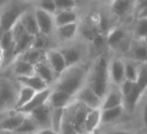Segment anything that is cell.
<instances>
[{"label": "cell", "instance_id": "f1b7e54d", "mask_svg": "<svg viewBox=\"0 0 147 134\" xmlns=\"http://www.w3.org/2000/svg\"><path fill=\"white\" fill-rule=\"evenodd\" d=\"M39 128L29 115H26L21 125L15 131L16 134H36Z\"/></svg>", "mask_w": 147, "mask_h": 134}, {"label": "cell", "instance_id": "74e56055", "mask_svg": "<svg viewBox=\"0 0 147 134\" xmlns=\"http://www.w3.org/2000/svg\"><path fill=\"white\" fill-rule=\"evenodd\" d=\"M141 122L143 124V127L147 131V100L143 102V105L141 106Z\"/></svg>", "mask_w": 147, "mask_h": 134}, {"label": "cell", "instance_id": "ac0fdd59", "mask_svg": "<svg viewBox=\"0 0 147 134\" xmlns=\"http://www.w3.org/2000/svg\"><path fill=\"white\" fill-rule=\"evenodd\" d=\"M73 100L74 98L69 94L63 91H59V90L51 89V93L49 95L47 104L51 106V109H59V108L65 109L69 103H71Z\"/></svg>", "mask_w": 147, "mask_h": 134}, {"label": "cell", "instance_id": "5b68a950", "mask_svg": "<svg viewBox=\"0 0 147 134\" xmlns=\"http://www.w3.org/2000/svg\"><path fill=\"white\" fill-rule=\"evenodd\" d=\"M61 55L65 58L67 67L73 66H80L85 58V47L81 43H67L63 45L59 49Z\"/></svg>", "mask_w": 147, "mask_h": 134}, {"label": "cell", "instance_id": "7a4b0ae2", "mask_svg": "<svg viewBox=\"0 0 147 134\" xmlns=\"http://www.w3.org/2000/svg\"><path fill=\"white\" fill-rule=\"evenodd\" d=\"M108 63L109 60L105 57H100L95 61L90 73L87 76L86 84L101 98L103 99L106 95L110 82L108 77Z\"/></svg>", "mask_w": 147, "mask_h": 134}, {"label": "cell", "instance_id": "ee69618b", "mask_svg": "<svg viewBox=\"0 0 147 134\" xmlns=\"http://www.w3.org/2000/svg\"><path fill=\"white\" fill-rule=\"evenodd\" d=\"M93 134H95V133H93Z\"/></svg>", "mask_w": 147, "mask_h": 134}, {"label": "cell", "instance_id": "f546056e", "mask_svg": "<svg viewBox=\"0 0 147 134\" xmlns=\"http://www.w3.org/2000/svg\"><path fill=\"white\" fill-rule=\"evenodd\" d=\"M133 35L135 39H140V41L147 37V17L136 18L133 27Z\"/></svg>", "mask_w": 147, "mask_h": 134}, {"label": "cell", "instance_id": "6da1fadb", "mask_svg": "<svg viewBox=\"0 0 147 134\" xmlns=\"http://www.w3.org/2000/svg\"><path fill=\"white\" fill-rule=\"evenodd\" d=\"M87 76L88 73L81 65L67 67L57 77L51 89L63 91L74 98L86 84Z\"/></svg>", "mask_w": 147, "mask_h": 134}, {"label": "cell", "instance_id": "d4e9b609", "mask_svg": "<svg viewBox=\"0 0 147 134\" xmlns=\"http://www.w3.org/2000/svg\"><path fill=\"white\" fill-rule=\"evenodd\" d=\"M16 81L18 84L30 88V89H32L36 93L37 92H41L49 88V86L45 84V82H43L36 75H32V76H29V77H24V78H19V79H16Z\"/></svg>", "mask_w": 147, "mask_h": 134}, {"label": "cell", "instance_id": "4dcf8cb0", "mask_svg": "<svg viewBox=\"0 0 147 134\" xmlns=\"http://www.w3.org/2000/svg\"><path fill=\"white\" fill-rule=\"evenodd\" d=\"M125 65V80L136 83L137 76H138L139 64L135 63L130 60H124Z\"/></svg>", "mask_w": 147, "mask_h": 134}, {"label": "cell", "instance_id": "836d02e7", "mask_svg": "<svg viewBox=\"0 0 147 134\" xmlns=\"http://www.w3.org/2000/svg\"><path fill=\"white\" fill-rule=\"evenodd\" d=\"M34 7L37 9L45 11L47 13H49L51 15H55L57 12V7H55V0H41L34 2Z\"/></svg>", "mask_w": 147, "mask_h": 134}, {"label": "cell", "instance_id": "b9f144b4", "mask_svg": "<svg viewBox=\"0 0 147 134\" xmlns=\"http://www.w3.org/2000/svg\"><path fill=\"white\" fill-rule=\"evenodd\" d=\"M6 2H7V1H1V0H0V8H1V7H2Z\"/></svg>", "mask_w": 147, "mask_h": 134}, {"label": "cell", "instance_id": "4316f807", "mask_svg": "<svg viewBox=\"0 0 147 134\" xmlns=\"http://www.w3.org/2000/svg\"><path fill=\"white\" fill-rule=\"evenodd\" d=\"M19 85H20V84H19ZM35 93H36V92H34L32 89H30V88L25 87V86H22V85L19 86L17 99L14 105V109L18 110V109H20L21 107H23L24 105H26V104L32 99V97L35 95Z\"/></svg>", "mask_w": 147, "mask_h": 134}, {"label": "cell", "instance_id": "5bb4252c", "mask_svg": "<svg viewBox=\"0 0 147 134\" xmlns=\"http://www.w3.org/2000/svg\"><path fill=\"white\" fill-rule=\"evenodd\" d=\"M119 106H123V97L121 95L119 87L110 85L106 95L102 99V104H101L100 109L107 110L119 107Z\"/></svg>", "mask_w": 147, "mask_h": 134}, {"label": "cell", "instance_id": "277c9868", "mask_svg": "<svg viewBox=\"0 0 147 134\" xmlns=\"http://www.w3.org/2000/svg\"><path fill=\"white\" fill-rule=\"evenodd\" d=\"M10 32L11 35H12L13 45H14V55L15 58H17L22 53H24L26 49L31 47L34 37L30 35L23 28V26L19 22V20L11 28Z\"/></svg>", "mask_w": 147, "mask_h": 134}, {"label": "cell", "instance_id": "603a6c76", "mask_svg": "<svg viewBox=\"0 0 147 134\" xmlns=\"http://www.w3.org/2000/svg\"><path fill=\"white\" fill-rule=\"evenodd\" d=\"M55 27L63 26V25L78 23L79 15L76 10H65V11H57L53 15Z\"/></svg>", "mask_w": 147, "mask_h": 134}, {"label": "cell", "instance_id": "8fae6325", "mask_svg": "<svg viewBox=\"0 0 147 134\" xmlns=\"http://www.w3.org/2000/svg\"><path fill=\"white\" fill-rule=\"evenodd\" d=\"M45 59L53 71V73L57 75V77H59L67 68L65 58L59 51V49H53V47L47 49V51H45Z\"/></svg>", "mask_w": 147, "mask_h": 134}, {"label": "cell", "instance_id": "ffe728a7", "mask_svg": "<svg viewBox=\"0 0 147 134\" xmlns=\"http://www.w3.org/2000/svg\"><path fill=\"white\" fill-rule=\"evenodd\" d=\"M79 23L63 25V26L55 27V35L59 41H63V45L73 41L79 32Z\"/></svg>", "mask_w": 147, "mask_h": 134}, {"label": "cell", "instance_id": "f35d334b", "mask_svg": "<svg viewBox=\"0 0 147 134\" xmlns=\"http://www.w3.org/2000/svg\"><path fill=\"white\" fill-rule=\"evenodd\" d=\"M106 134H137L135 132H132L130 130H124V129H117V130H112V131L108 132Z\"/></svg>", "mask_w": 147, "mask_h": 134}, {"label": "cell", "instance_id": "7402d4cb", "mask_svg": "<svg viewBox=\"0 0 147 134\" xmlns=\"http://www.w3.org/2000/svg\"><path fill=\"white\" fill-rule=\"evenodd\" d=\"M135 1L130 0H116L110 3L112 13L117 17H125L134 10Z\"/></svg>", "mask_w": 147, "mask_h": 134}, {"label": "cell", "instance_id": "ba28073f", "mask_svg": "<svg viewBox=\"0 0 147 134\" xmlns=\"http://www.w3.org/2000/svg\"><path fill=\"white\" fill-rule=\"evenodd\" d=\"M108 77L110 85L120 87L125 81V65L124 60L119 57H113L108 63Z\"/></svg>", "mask_w": 147, "mask_h": 134}, {"label": "cell", "instance_id": "8d00e7d4", "mask_svg": "<svg viewBox=\"0 0 147 134\" xmlns=\"http://www.w3.org/2000/svg\"><path fill=\"white\" fill-rule=\"evenodd\" d=\"M59 134H78V133H77L76 129H75V127L73 126V124L63 120Z\"/></svg>", "mask_w": 147, "mask_h": 134}, {"label": "cell", "instance_id": "e575fe53", "mask_svg": "<svg viewBox=\"0 0 147 134\" xmlns=\"http://www.w3.org/2000/svg\"><path fill=\"white\" fill-rule=\"evenodd\" d=\"M57 11L75 10L77 3L73 0H55Z\"/></svg>", "mask_w": 147, "mask_h": 134}, {"label": "cell", "instance_id": "8992f818", "mask_svg": "<svg viewBox=\"0 0 147 134\" xmlns=\"http://www.w3.org/2000/svg\"><path fill=\"white\" fill-rule=\"evenodd\" d=\"M19 84L14 81H11L7 78H0V95L8 110L14 109L15 102L17 99V94L19 90Z\"/></svg>", "mask_w": 147, "mask_h": 134}, {"label": "cell", "instance_id": "7bdbcfd3", "mask_svg": "<svg viewBox=\"0 0 147 134\" xmlns=\"http://www.w3.org/2000/svg\"><path fill=\"white\" fill-rule=\"evenodd\" d=\"M143 41V43H144V45H145V47H147V37H145L144 39H142Z\"/></svg>", "mask_w": 147, "mask_h": 134}, {"label": "cell", "instance_id": "83f0119b", "mask_svg": "<svg viewBox=\"0 0 147 134\" xmlns=\"http://www.w3.org/2000/svg\"><path fill=\"white\" fill-rule=\"evenodd\" d=\"M45 51H39V49L29 47L28 49H26L24 53H22L17 58L27 62V63H29L30 65L35 66L37 63H39L40 61L45 60Z\"/></svg>", "mask_w": 147, "mask_h": 134}, {"label": "cell", "instance_id": "cb8c5ba5", "mask_svg": "<svg viewBox=\"0 0 147 134\" xmlns=\"http://www.w3.org/2000/svg\"><path fill=\"white\" fill-rule=\"evenodd\" d=\"M124 107L119 106L116 108L107 110H101V125H110L117 122L123 115Z\"/></svg>", "mask_w": 147, "mask_h": 134}, {"label": "cell", "instance_id": "2e32d148", "mask_svg": "<svg viewBox=\"0 0 147 134\" xmlns=\"http://www.w3.org/2000/svg\"><path fill=\"white\" fill-rule=\"evenodd\" d=\"M34 75L40 78L43 82H45V84L49 87H51L55 84L57 78V75L53 73L51 68L47 64V62L45 61V59L40 61L34 66Z\"/></svg>", "mask_w": 147, "mask_h": 134}, {"label": "cell", "instance_id": "484cf974", "mask_svg": "<svg viewBox=\"0 0 147 134\" xmlns=\"http://www.w3.org/2000/svg\"><path fill=\"white\" fill-rule=\"evenodd\" d=\"M88 134H93L101 125V109H92L87 115L84 122Z\"/></svg>", "mask_w": 147, "mask_h": 134}, {"label": "cell", "instance_id": "3957f363", "mask_svg": "<svg viewBox=\"0 0 147 134\" xmlns=\"http://www.w3.org/2000/svg\"><path fill=\"white\" fill-rule=\"evenodd\" d=\"M34 6V2L28 1H7L0 8V35L10 31L21 15Z\"/></svg>", "mask_w": 147, "mask_h": 134}, {"label": "cell", "instance_id": "4fadbf2b", "mask_svg": "<svg viewBox=\"0 0 147 134\" xmlns=\"http://www.w3.org/2000/svg\"><path fill=\"white\" fill-rule=\"evenodd\" d=\"M51 93V87H49L47 89L43 90L41 92H37L26 105H24L23 107H21L20 109L16 110V111L20 112V113L24 114V115H29L35 109H37V108L41 107L42 105L47 103Z\"/></svg>", "mask_w": 147, "mask_h": 134}, {"label": "cell", "instance_id": "52a82bcc", "mask_svg": "<svg viewBox=\"0 0 147 134\" xmlns=\"http://www.w3.org/2000/svg\"><path fill=\"white\" fill-rule=\"evenodd\" d=\"M25 116L15 109L6 110L0 113V130L15 132L23 122Z\"/></svg>", "mask_w": 147, "mask_h": 134}, {"label": "cell", "instance_id": "d590c367", "mask_svg": "<svg viewBox=\"0 0 147 134\" xmlns=\"http://www.w3.org/2000/svg\"><path fill=\"white\" fill-rule=\"evenodd\" d=\"M47 37H45L41 33H38L37 35H35L33 39L32 45L31 47L35 49H39V51H47Z\"/></svg>", "mask_w": 147, "mask_h": 134}, {"label": "cell", "instance_id": "1f68e13d", "mask_svg": "<svg viewBox=\"0 0 147 134\" xmlns=\"http://www.w3.org/2000/svg\"><path fill=\"white\" fill-rule=\"evenodd\" d=\"M63 111L65 109H53L51 115V129L59 134L61 124L63 122Z\"/></svg>", "mask_w": 147, "mask_h": 134}, {"label": "cell", "instance_id": "d6986e66", "mask_svg": "<svg viewBox=\"0 0 147 134\" xmlns=\"http://www.w3.org/2000/svg\"><path fill=\"white\" fill-rule=\"evenodd\" d=\"M10 65L11 72L16 79L34 75V66L30 65L29 63L19 59V58H15L14 61Z\"/></svg>", "mask_w": 147, "mask_h": 134}, {"label": "cell", "instance_id": "44dd1931", "mask_svg": "<svg viewBox=\"0 0 147 134\" xmlns=\"http://www.w3.org/2000/svg\"><path fill=\"white\" fill-rule=\"evenodd\" d=\"M19 22L21 23V25L23 26V28L27 31L30 35L35 37L39 33L38 26H37L36 19H35L34 15V6L32 8L26 10L22 15H21Z\"/></svg>", "mask_w": 147, "mask_h": 134}, {"label": "cell", "instance_id": "9c48e42d", "mask_svg": "<svg viewBox=\"0 0 147 134\" xmlns=\"http://www.w3.org/2000/svg\"><path fill=\"white\" fill-rule=\"evenodd\" d=\"M74 100H76L90 109H100L102 104V99L87 84H85L82 89L76 94Z\"/></svg>", "mask_w": 147, "mask_h": 134}, {"label": "cell", "instance_id": "30bf717a", "mask_svg": "<svg viewBox=\"0 0 147 134\" xmlns=\"http://www.w3.org/2000/svg\"><path fill=\"white\" fill-rule=\"evenodd\" d=\"M34 15L36 19L37 26H38L39 33H41L45 37H51L53 33H55V24L53 15L47 13L45 11L37 9L34 7Z\"/></svg>", "mask_w": 147, "mask_h": 134}, {"label": "cell", "instance_id": "d6a6232c", "mask_svg": "<svg viewBox=\"0 0 147 134\" xmlns=\"http://www.w3.org/2000/svg\"><path fill=\"white\" fill-rule=\"evenodd\" d=\"M136 84L143 93L147 90V63L139 64L138 76H137Z\"/></svg>", "mask_w": 147, "mask_h": 134}, {"label": "cell", "instance_id": "e0dca14e", "mask_svg": "<svg viewBox=\"0 0 147 134\" xmlns=\"http://www.w3.org/2000/svg\"><path fill=\"white\" fill-rule=\"evenodd\" d=\"M143 94L144 93L141 91V89L135 83L134 87L131 89V91L126 96L123 97V107H124L125 111H127L128 113H133L139 102L141 101Z\"/></svg>", "mask_w": 147, "mask_h": 134}, {"label": "cell", "instance_id": "9a60e30c", "mask_svg": "<svg viewBox=\"0 0 147 134\" xmlns=\"http://www.w3.org/2000/svg\"><path fill=\"white\" fill-rule=\"evenodd\" d=\"M51 107L49 104H45L41 107L32 111L29 116L33 119V121L40 129H47L51 128Z\"/></svg>", "mask_w": 147, "mask_h": 134}, {"label": "cell", "instance_id": "7c38bea8", "mask_svg": "<svg viewBox=\"0 0 147 134\" xmlns=\"http://www.w3.org/2000/svg\"><path fill=\"white\" fill-rule=\"evenodd\" d=\"M127 60L133 61L137 64L147 63V47H145L143 41L135 39L131 41L130 47L126 53Z\"/></svg>", "mask_w": 147, "mask_h": 134}, {"label": "cell", "instance_id": "ab89813d", "mask_svg": "<svg viewBox=\"0 0 147 134\" xmlns=\"http://www.w3.org/2000/svg\"><path fill=\"white\" fill-rule=\"evenodd\" d=\"M36 134H57L55 133L53 130H51V128H47V129H40L38 130V132H37Z\"/></svg>", "mask_w": 147, "mask_h": 134}, {"label": "cell", "instance_id": "60d3db41", "mask_svg": "<svg viewBox=\"0 0 147 134\" xmlns=\"http://www.w3.org/2000/svg\"><path fill=\"white\" fill-rule=\"evenodd\" d=\"M0 134H16L15 132L11 131H3V130H0Z\"/></svg>", "mask_w": 147, "mask_h": 134}]
</instances>
